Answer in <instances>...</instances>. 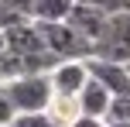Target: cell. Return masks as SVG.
I'll return each instance as SVG.
<instances>
[{
	"mask_svg": "<svg viewBox=\"0 0 130 127\" xmlns=\"http://www.w3.org/2000/svg\"><path fill=\"white\" fill-rule=\"evenodd\" d=\"M89 59H106V62H127L130 59V10L110 14L103 31L92 38Z\"/></svg>",
	"mask_w": 130,
	"mask_h": 127,
	"instance_id": "cell-1",
	"label": "cell"
},
{
	"mask_svg": "<svg viewBox=\"0 0 130 127\" xmlns=\"http://www.w3.org/2000/svg\"><path fill=\"white\" fill-rule=\"evenodd\" d=\"M0 89L10 96V103L17 107V114L45 110L48 100H52V79L41 76V72H21V76H14V79L0 82Z\"/></svg>",
	"mask_w": 130,
	"mask_h": 127,
	"instance_id": "cell-2",
	"label": "cell"
},
{
	"mask_svg": "<svg viewBox=\"0 0 130 127\" xmlns=\"http://www.w3.org/2000/svg\"><path fill=\"white\" fill-rule=\"evenodd\" d=\"M34 24H38V34L45 41V48L55 59H89L92 41L82 38L72 24H65V21H34Z\"/></svg>",
	"mask_w": 130,
	"mask_h": 127,
	"instance_id": "cell-3",
	"label": "cell"
},
{
	"mask_svg": "<svg viewBox=\"0 0 130 127\" xmlns=\"http://www.w3.org/2000/svg\"><path fill=\"white\" fill-rule=\"evenodd\" d=\"M52 79V93H65V96H79L82 82L89 79V69H86V59H62L58 65L48 72Z\"/></svg>",
	"mask_w": 130,
	"mask_h": 127,
	"instance_id": "cell-4",
	"label": "cell"
},
{
	"mask_svg": "<svg viewBox=\"0 0 130 127\" xmlns=\"http://www.w3.org/2000/svg\"><path fill=\"white\" fill-rule=\"evenodd\" d=\"M86 69L96 82H103L110 89V96H123L130 93V72L123 62H106V59H86Z\"/></svg>",
	"mask_w": 130,
	"mask_h": 127,
	"instance_id": "cell-5",
	"label": "cell"
},
{
	"mask_svg": "<svg viewBox=\"0 0 130 127\" xmlns=\"http://www.w3.org/2000/svg\"><path fill=\"white\" fill-rule=\"evenodd\" d=\"M4 45L10 48V52H17L21 59H24V55L45 52V41H41L38 24H34L31 17H27V21H17V24H10V27H4Z\"/></svg>",
	"mask_w": 130,
	"mask_h": 127,
	"instance_id": "cell-6",
	"label": "cell"
},
{
	"mask_svg": "<svg viewBox=\"0 0 130 127\" xmlns=\"http://www.w3.org/2000/svg\"><path fill=\"white\" fill-rule=\"evenodd\" d=\"M65 24H72L82 38H96L99 31H103V24H106V14L103 10H96V7H89V4H72V10H69V17H65Z\"/></svg>",
	"mask_w": 130,
	"mask_h": 127,
	"instance_id": "cell-7",
	"label": "cell"
},
{
	"mask_svg": "<svg viewBox=\"0 0 130 127\" xmlns=\"http://www.w3.org/2000/svg\"><path fill=\"white\" fill-rule=\"evenodd\" d=\"M75 100H79V110H82V114H89V117H106V107H110V89L89 76V79L82 82V89H79Z\"/></svg>",
	"mask_w": 130,
	"mask_h": 127,
	"instance_id": "cell-8",
	"label": "cell"
},
{
	"mask_svg": "<svg viewBox=\"0 0 130 127\" xmlns=\"http://www.w3.org/2000/svg\"><path fill=\"white\" fill-rule=\"evenodd\" d=\"M45 114H48V120H52L55 127H69V124L75 120L79 114H82V110H79V100H75V96H65V93H52V100H48Z\"/></svg>",
	"mask_w": 130,
	"mask_h": 127,
	"instance_id": "cell-9",
	"label": "cell"
},
{
	"mask_svg": "<svg viewBox=\"0 0 130 127\" xmlns=\"http://www.w3.org/2000/svg\"><path fill=\"white\" fill-rule=\"evenodd\" d=\"M75 0H31V21H65Z\"/></svg>",
	"mask_w": 130,
	"mask_h": 127,
	"instance_id": "cell-10",
	"label": "cell"
},
{
	"mask_svg": "<svg viewBox=\"0 0 130 127\" xmlns=\"http://www.w3.org/2000/svg\"><path fill=\"white\" fill-rule=\"evenodd\" d=\"M24 72V59H21L17 52H10L7 45H0V82L14 79V76Z\"/></svg>",
	"mask_w": 130,
	"mask_h": 127,
	"instance_id": "cell-11",
	"label": "cell"
},
{
	"mask_svg": "<svg viewBox=\"0 0 130 127\" xmlns=\"http://www.w3.org/2000/svg\"><path fill=\"white\" fill-rule=\"evenodd\" d=\"M106 124H130V93L123 96H110V107H106Z\"/></svg>",
	"mask_w": 130,
	"mask_h": 127,
	"instance_id": "cell-12",
	"label": "cell"
},
{
	"mask_svg": "<svg viewBox=\"0 0 130 127\" xmlns=\"http://www.w3.org/2000/svg\"><path fill=\"white\" fill-rule=\"evenodd\" d=\"M10 127H55V124L48 120L45 110H27V114H17V117H14Z\"/></svg>",
	"mask_w": 130,
	"mask_h": 127,
	"instance_id": "cell-13",
	"label": "cell"
},
{
	"mask_svg": "<svg viewBox=\"0 0 130 127\" xmlns=\"http://www.w3.org/2000/svg\"><path fill=\"white\" fill-rule=\"evenodd\" d=\"M79 4L96 7V10H103L106 17H110V14H120V10H130V0H79Z\"/></svg>",
	"mask_w": 130,
	"mask_h": 127,
	"instance_id": "cell-14",
	"label": "cell"
},
{
	"mask_svg": "<svg viewBox=\"0 0 130 127\" xmlns=\"http://www.w3.org/2000/svg\"><path fill=\"white\" fill-rule=\"evenodd\" d=\"M17 117V107L10 103V96L0 89V127H10V120Z\"/></svg>",
	"mask_w": 130,
	"mask_h": 127,
	"instance_id": "cell-15",
	"label": "cell"
},
{
	"mask_svg": "<svg viewBox=\"0 0 130 127\" xmlns=\"http://www.w3.org/2000/svg\"><path fill=\"white\" fill-rule=\"evenodd\" d=\"M69 127H106V120L103 117H89V114H79L75 120H72Z\"/></svg>",
	"mask_w": 130,
	"mask_h": 127,
	"instance_id": "cell-16",
	"label": "cell"
},
{
	"mask_svg": "<svg viewBox=\"0 0 130 127\" xmlns=\"http://www.w3.org/2000/svg\"><path fill=\"white\" fill-rule=\"evenodd\" d=\"M17 17H31V0H4Z\"/></svg>",
	"mask_w": 130,
	"mask_h": 127,
	"instance_id": "cell-17",
	"label": "cell"
},
{
	"mask_svg": "<svg viewBox=\"0 0 130 127\" xmlns=\"http://www.w3.org/2000/svg\"><path fill=\"white\" fill-rule=\"evenodd\" d=\"M106 127H130V124H106Z\"/></svg>",
	"mask_w": 130,
	"mask_h": 127,
	"instance_id": "cell-18",
	"label": "cell"
},
{
	"mask_svg": "<svg viewBox=\"0 0 130 127\" xmlns=\"http://www.w3.org/2000/svg\"><path fill=\"white\" fill-rule=\"evenodd\" d=\"M123 65H127V72H130V59H127V62H123Z\"/></svg>",
	"mask_w": 130,
	"mask_h": 127,
	"instance_id": "cell-19",
	"label": "cell"
}]
</instances>
